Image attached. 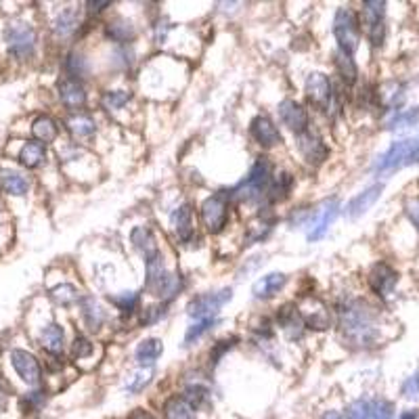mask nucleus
Here are the masks:
<instances>
[{
	"label": "nucleus",
	"mask_w": 419,
	"mask_h": 419,
	"mask_svg": "<svg viewBox=\"0 0 419 419\" xmlns=\"http://www.w3.org/2000/svg\"><path fill=\"white\" fill-rule=\"evenodd\" d=\"M409 162H419V143L415 145V149L411 151V155H409Z\"/></svg>",
	"instance_id": "4d7b16f0"
},
{
	"label": "nucleus",
	"mask_w": 419,
	"mask_h": 419,
	"mask_svg": "<svg viewBox=\"0 0 419 419\" xmlns=\"http://www.w3.org/2000/svg\"><path fill=\"white\" fill-rule=\"evenodd\" d=\"M288 283V277L283 272H268L264 275L262 279L254 283V296L258 300H266V298H272L275 294H279Z\"/></svg>",
	"instance_id": "412c9836"
},
{
	"label": "nucleus",
	"mask_w": 419,
	"mask_h": 419,
	"mask_svg": "<svg viewBox=\"0 0 419 419\" xmlns=\"http://www.w3.org/2000/svg\"><path fill=\"white\" fill-rule=\"evenodd\" d=\"M333 36L340 45V51L346 55H353L359 49L361 27H359V19L351 7L338 9V13L333 17Z\"/></svg>",
	"instance_id": "7ed1b4c3"
},
{
	"label": "nucleus",
	"mask_w": 419,
	"mask_h": 419,
	"mask_svg": "<svg viewBox=\"0 0 419 419\" xmlns=\"http://www.w3.org/2000/svg\"><path fill=\"white\" fill-rule=\"evenodd\" d=\"M335 67H338V72L342 76V80L346 84H355L357 82V76H359V69L353 61V55H346L342 51L335 53Z\"/></svg>",
	"instance_id": "473e14b6"
},
{
	"label": "nucleus",
	"mask_w": 419,
	"mask_h": 419,
	"mask_svg": "<svg viewBox=\"0 0 419 419\" xmlns=\"http://www.w3.org/2000/svg\"><path fill=\"white\" fill-rule=\"evenodd\" d=\"M338 210H340L338 197H331L329 201H325V205L319 210V214L314 216V220H312V225H310L308 241H319V239L325 237V233L329 231L331 223H333L335 216H338Z\"/></svg>",
	"instance_id": "ddd939ff"
},
{
	"label": "nucleus",
	"mask_w": 419,
	"mask_h": 419,
	"mask_svg": "<svg viewBox=\"0 0 419 419\" xmlns=\"http://www.w3.org/2000/svg\"><path fill=\"white\" fill-rule=\"evenodd\" d=\"M80 304V314H82V321L86 323V327L90 331H99L105 323V310L103 306L92 298V296H84L78 300Z\"/></svg>",
	"instance_id": "aec40b11"
},
{
	"label": "nucleus",
	"mask_w": 419,
	"mask_h": 419,
	"mask_svg": "<svg viewBox=\"0 0 419 419\" xmlns=\"http://www.w3.org/2000/svg\"><path fill=\"white\" fill-rule=\"evenodd\" d=\"M164 413H166V419H193L195 417V409L185 396L168 398L164 405Z\"/></svg>",
	"instance_id": "c85d7f7f"
},
{
	"label": "nucleus",
	"mask_w": 419,
	"mask_h": 419,
	"mask_svg": "<svg viewBox=\"0 0 419 419\" xmlns=\"http://www.w3.org/2000/svg\"><path fill=\"white\" fill-rule=\"evenodd\" d=\"M250 132L254 136V141L264 149L277 147L281 143V132L277 130L275 122L268 116H256L250 124Z\"/></svg>",
	"instance_id": "9b49d317"
},
{
	"label": "nucleus",
	"mask_w": 419,
	"mask_h": 419,
	"mask_svg": "<svg viewBox=\"0 0 419 419\" xmlns=\"http://www.w3.org/2000/svg\"><path fill=\"white\" fill-rule=\"evenodd\" d=\"M0 189H3L5 193H9V195H13V197H23L29 191V181L17 170L3 168V170H0Z\"/></svg>",
	"instance_id": "6ab92c4d"
},
{
	"label": "nucleus",
	"mask_w": 419,
	"mask_h": 419,
	"mask_svg": "<svg viewBox=\"0 0 419 419\" xmlns=\"http://www.w3.org/2000/svg\"><path fill=\"white\" fill-rule=\"evenodd\" d=\"M51 298H53L57 304H61V306H69V304H74V302L80 300L78 290H76L72 283H61V285L53 288V290H51Z\"/></svg>",
	"instance_id": "c9c22d12"
},
{
	"label": "nucleus",
	"mask_w": 419,
	"mask_h": 419,
	"mask_svg": "<svg viewBox=\"0 0 419 419\" xmlns=\"http://www.w3.org/2000/svg\"><path fill=\"white\" fill-rule=\"evenodd\" d=\"M277 321H279V327H283L292 340L300 338L304 321H302V314L298 312V308H294L290 304L283 306L281 310H279V314H277Z\"/></svg>",
	"instance_id": "393cba45"
},
{
	"label": "nucleus",
	"mask_w": 419,
	"mask_h": 419,
	"mask_svg": "<svg viewBox=\"0 0 419 419\" xmlns=\"http://www.w3.org/2000/svg\"><path fill=\"white\" fill-rule=\"evenodd\" d=\"M162 353H164V344H162V340H157V338H147V340H143L141 344L136 346V361H138V365H141L143 369H151L153 365H155V361L162 357Z\"/></svg>",
	"instance_id": "5701e85b"
},
{
	"label": "nucleus",
	"mask_w": 419,
	"mask_h": 419,
	"mask_svg": "<svg viewBox=\"0 0 419 419\" xmlns=\"http://www.w3.org/2000/svg\"><path fill=\"white\" fill-rule=\"evenodd\" d=\"M323 419H342V417H340L338 411H327V413L323 415Z\"/></svg>",
	"instance_id": "13d9d810"
},
{
	"label": "nucleus",
	"mask_w": 419,
	"mask_h": 419,
	"mask_svg": "<svg viewBox=\"0 0 419 419\" xmlns=\"http://www.w3.org/2000/svg\"><path fill=\"white\" fill-rule=\"evenodd\" d=\"M40 344L49 355H61L65 348V331L59 323H49L40 331Z\"/></svg>",
	"instance_id": "b1692460"
},
{
	"label": "nucleus",
	"mask_w": 419,
	"mask_h": 419,
	"mask_svg": "<svg viewBox=\"0 0 419 419\" xmlns=\"http://www.w3.org/2000/svg\"><path fill=\"white\" fill-rule=\"evenodd\" d=\"M128 419H155V417L145 409H136V411H132V415Z\"/></svg>",
	"instance_id": "864d4df0"
},
{
	"label": "nucleus",
	"mask_w": 419,
	"mask_h": 419,
	"mask_svg": "<svg viewBox=\"0 0 419 419\" xmlns=\"http://www.w3.org/2000/svg\"><path fill=\"white\" fill-rule=\"evenodd\" d=\"M279 118H281L283 126H288L298 136L308 130V114L294 99H285V101L279 103Z\"/></svg>",
	"instance_id": "1a4fd4ad"
},
{
	"label": "nucleus",
	"mask_w": 419,
	"mask_h": 419,
	"mask_svg": "<svg viewBox=\"0 0 419 419\" xmlns=\"http://www.w3.org/2000/svg\"><path fill=\"white\" fill-rule=\"evenodd\" d=\"M292 185H294V181H292L290 174H288V172H281V174H277V177H270V183H268L264 195H266L270 201H281V199H285V197L290 195Z\"/></svg>",
	"instance_id": "7c9ffc66"
},
{
	"label": "nucleus",
	"mask_w": 419,
	"mask_h": 419,
	"mask_svg": "<svg viewBox=\"0 0 419 419\" xmlns=\"http://www.w3.org/2000/svg\"><path fill=\"white\" fill-rule=\"evenodd\" d=\"M268 183H270V166L264 157H260L252 166L248 177L229 193V197H233L239 203H252L266 193Z\"/></svg>",
	"instance_id": "f03ea898"
},
{
	"label": "nucleus",
	"mask_w": 419,
	"mask_h": 419,
	"mask_svg": "<svg viewBox=\"0 0 419 419\" xmlns=\"http://www.w3.org/2000/svg\"><path fill=\"white\" fill-rule=\"evenodd\" d=\"M185 398L193 405V409H201L205 405H210V390L203 383H191L185 390Z\"/></svg>",
	"instance_id": "e433bc0d"
},
{
	"label": "nucleus",
	"mask_w": 419,
	"mask_h": 419,
	"mask_svg": "<svg viewBox=\"0 0 419 419\" xmlns=\"http://www.w3.org/2000/svg\"><path fill=\"white\" fill-rule=\"evenodd\" d=\"M403 394L407 398H419V373L411 375L405 383H403Z\"/></svg>",
	"instance_id": "09e8293b"
},
{
	"label": "nucleus",
	"mask_w": 419,
	"mask_h": 419,
	"mask_svg": "<svg viewBox=\"0 0 419 419\" xmlns=\"http://www.w3.org/2000/svg\"><path fill=\"white\" fill-rule=\"evenodd\" d=\"M306 97L308 101L314 105L317 110H329V105H331V97H333V88H331V82L325 74L321 72H314L308 76L306 80Z\"/></svg>",
	"instance_id": "6e6552de"
},
{
	"label": "nucleus",
	"mask_w": 419,
	"mask_h": 419,
	"mask_svg": "<svg viewBox=\"0 0 419 419\" xmlns=\"http://www.w3.org/2000/svg\"><path fill=\"white\" fill-rule=\"evenodd\" d=\"M11 365H13L15 373L21 377V381L27 383V386L36 388L38 383H40L42 369H40L38 359L34 357L31 353L21 351V348H15V351H11Z\"/></svg>",
	"instance_id": "0eeeda50"
},
{
	"label": "nucleus",
	"mask_w": 419,
	"mask_h": 419,
	"mask_svg": "<svg viewBox=\"0 0 419 419\" xmlns=\"http://www.w3.org/2000/svg\"><path fill=\"white\" fill-rule=\"evenodd\" d=\"M216 323H218L216 317H214V319H201V321L193 323V325L187 329V333H185V344H187V346L195 344L201 335H205L207 331H212Z\"/></svg>",
	"instance_id": "4c0bfd02"
},
{
	"label": "nucleus",
	"mask_w": 419,
	"mask_h": 419,
	"mask_svg": "<svg viewBox=\"0 0 419 419\" xmlns=\"http://www.w3.org/2000/svg\"><path fill=\"white\" fill-rule=\"evenodd\" d=\"M369 413V403L367 401H357L348 407L346 411V419H367Z\"/></svg>",
	"instance_id": "49530a36"
},
{
	"label": "nucleus",
	"mask_w": 419,
	"mask_h": 419,
	"mask_svg": "<svg viewBox=\"0 0 419 419\" xmlns=\"http://www.w3.org/2000/svg\"><path fill=\"white\" fill-rule=\"evenodd\" d=\"M407 214H409V218L413 220V225L419 227V201H409V205H407Z\"/></svg>",
	"instance_id": "603ef678"
},
{
	"label": "nucleus",
	"mask_w": 419,
	"mask_h": 419,
	"mask_svg": "<svg viewBox=\"0 0 419 419\" xmlns=\"http://www.w3.org/2000/svg\"><path fill=\"white\" fill-rule=\"evenodd\" d=\"M78 23H80V11L74 9V7H67V9H63L57 15L53 29H55V34H57L59 38H67V36H72V34L76 31Z\"/></svg>",
	"instance_id": "bb28decb"
},
{
	"label": "nucleus",
	"mask_w": 419,
	"mask_h": 419,
	"mask_svg": "<svg viewBox=\"0 0 419 419\" xmlns=\"http://www.w3.org/2000/svg\"><path fill=\"white\" fill-rule=\"evenodd\" d=\"M183 290V281H181V277L177 272H170L166 270L162 277H160V281L149 290L155 298H160L162 302H170L174 296H179V292Z\"/></svg>",
	"instance_id": "4be33fe9"
},
{
	"label": "nucleus",
	"mask_w": 419,
	"mask_h": 419,
	"mask_svg": "<svg viewBox=\"0 0 419 419\" xmlns=\"http://www.w3.org/2000/svg\"><path fill=\"white\" fill-rule=\"evenodd\" d=\"M47 157V151H45V145L38 143V141H27L21 151H19V164L34 170V168H38Z\"/></svg>",
	"instance_id": "c756f323"
},
{
	"label": "nucleus",
	"mask_w": 419,
	"mask_h": 419,
	"mask_svg": "<svg viewBox=\"0 0 419 419\" xmlns=\"http://www.w3.org/2000/svg\"><path fill=\"white\" fill-rule=\"evenodd\" d=\"M396 283H398V275H396V270H394L392 266H388V264L379 262V264H375V266L369 270V285H371V290H373L377 296H381V298H388V296L394 292Z\"/></svg>",
	"instance_id": "9d476101"
},
{
	"label": "nucleus",
	"mask_w": 419,
	"mask_h": 419,
	"mask_svg": "<svg viewBox=\"0 0 419 419\" xmlns=\"http://www.w3.org/2000/svg\"><path fill=\"white\" fill-rule=\"evenodd\" d=\"M401 419H417V413H415V411H405V413L401 415Z\"/></svg>",
	"instance_id": "bf43d9fd"
},
{
	"label": "nucleus",
	"mask_w": 419,
	"mask_h": 419,
	"mask_svg": "<svg viewBox=\"0 0 419 419\" xmlns=\"http://www.w3.org/2000/svg\"><path fill=\"white\" fill-rule=\"evenodd\" d=\"M7 407V394H5V386H3V379H0V409Z\"/></svg>",
	"instance_id": "6e6d98bb"
},
{
	"label": "nucleus",
	"mask_w": 419,
	"mask_h": 419,
	"mask_svg": "<svg viewBox=\"0 0 419 419\" xmlns=\"http://www.w3.org/2000/svg\"><path fill=\"white\" fill-rule=\"evenodd\" d=\"M415 149V141H398L394 143L386 153H383L377 164H375V170L377 172H388V170H394L396 166L403 164V160H409L411 151Z\"/></svg>",
	"instance_id": "2eb2a0df"
},
{
	"label": "nucleus",
	"mask_w": 419,
	"mask_h": 419,
	"mask_svg": "<svg viewBox=\"0 0 419 419\" xmlns=\"http://www.w3.org/2000/svg\"><path fill=\"white\" fill-rule=\"evenodd\" d=\"M231 298H233V290H229V288H225L220 292L199 294L187 304V312H189V317H193L197 321L214 319L216 314L220 312V308L231 302Z\"/></svg>",
	"instance_id": "20e7f679"
},
{
	"label": "nucleus",
	"mask_w": 419,
	"mask_h": 419,
	"mask_svg": "<svg viewBox=\"0 0 419 419\" xmlns=\"http://www.w3.org/2000/svg\"><path fill=\"white\" fill-rule=\"evenodd\" d=\"M383 15H386V3H365L363 5V17L369 31V38L375 47L383 40Z\"/></svg>",
	"instance_id": "f8f14e48"
},
{
	"label": "nucleus",
	"mask_w": 419,
	"mask_h": 419,
	"mask_svg": "<svg viewBox=\"0 0 419 419\" xmlns=\"http://www.w3.org/2000/svg\"><path fill=\"white\" fill-rule=\"evenodd\" d=\"M201 220L210 233H220L229 220V195L214 193L201 203Z\"/></svg>",
	"instance_id": "39448f33"
},
{
	"label": "nucleus",
	"mask_w": 419,
	"mask_h": 419,
	"mask_svg": "<svg viewBox=\"0 0 419 419\" xmlns=\"http://www.w3.org/2000/svg\"><path fill=\"white\" fill-rule=\"evenodd\" d=\"M9 53L15 55L17 59H27L34 55L36 49V31L27 23H11L5 31Z\"/></svg>",
	"instance_id": "423d86ee"
},
{
	"label": "nucleus",
	"mask_w": 419,
	"mask_h": 419,
	"mask_svg": "<svg viewBox=\"0 0 419 419\" xmlns=\"http://www.w3.org/2000/svg\"><path fill=\"white\" fill-rule=\"evenodd\" d=\"M45 405V392L42 390H36V392H29L21 398V409L25 413H34L38 411L40 407Z\"/></svg>",
	"instance_id": "37998d69"
},
{
	"label": "nucleus",
	"mask_w": 419,
	"mask_h": 419,
	"mask_svg": "<svg viewBox=\"0 0 419 419\" xmlns=\"http://www.w3.org/2000/svg\"><path fill=\"white\" fill-rule=\"evenodd\" d=\"M130 241H132L134 250L145 258V262L155 258L157 254H162L160 248H157V243H155V237H153L151 229H147V227H134L130 231Z\"/></svg>",
	"instance_id": "a211bd4d"
},
{
	"label": "nucleus",
	"mask_w": 419,
	"mask_h": 419,
	"mask_svg": "<svg viewBox=\"0 0 419 419\" xmlns=\"http://www.w3.org/2000/svg\"><path fill=\"white\" fill-rule=\"evenodd\" d=\"M88 7H90L92 13H101L105 7H110V3H88Z\"/></svg>",
	"instance_id": "5fc2aeb1"
},
{
	"label": "nucleus",
	"mask_w": 419,
	"mask_h": 419,
	"mask_svg": "<svg viewBox=\"0 0 419 419\" xmlns=\"http://www.w3.org/2000/svg\"><path fill=\"white\" fill-rule=\"evenodd\" d=\"M340 329L344 340L357 348L375 344L379 333L373 308L361 300H351L340 308Z\"/></svg>",
	"instance_id": "f257e3e1"
},
{
	"label": "nucleus",
	"mask_w": 419,
	"mask_h": 419,
	"mask_svg": "<svg viewBox=\"0 0 419 419\" xmlns=\"http://www.w3.org/2000/svg\"><path fill=\"white\" fill-rule=\"evenodd\" d=\"M172 227L177 231V237L181 241H189L193 235V210L191 205H181L177 207V212L172 214Z\"/></svg>",
	"instance_id": "a878e982"
},
{
	"label": "nucleus",
	"mask_w": 419,
	"mask_h": 419,
	"mask_svg": "<svg viewBox=\"0 0 419 419\" xmlns=\"http://www.w3.org/2000/svg\"><path fill=\"white\" fill-rule=\"evenodd\" d=\"M381 191H383V185H381V183L367 187L365 191H361L357 197H353L351 201H348V205H346V214L351 216V218H359V216H363V214L367 212V210L379 199Z\"/></svg>",
	"instance_id": "dca6fc26"
},
{
	"label": "nucleus",
	"mask_w": 419,
	"mask_h": 419,
	"mask_svg": "<svg viewBox=\"0 0 419 419\" xmlns=\"http://www.w3.org/2000/svg\"><path fill=\"white\" fill-rule=\"evenodd\" d=\"M112 300L122 312H132L138 306V294H134V292H122L120 296H116Z\"/></svg>",
	"instance_id": "c03bdc74"
},
{
	"label": "nucleus",
	"mask_w": 419,
	"mask_h": 419,
	"mask_svg": "<svg viewBox=\"0 0 419 419\" xmlns=\"http://www.w3.org/2000/svg\"><path fill=\"white\" fill-rule=\"evenodd\" d=\"M31 134L36 138L38 143L47 145V143H53L57 134H59V128H57V122L49 116H40L31 122Z\"/></svg>",
	"instance_id": "cd10ccee"
},
{
	"label": "nucleus",
	"mask_w": 419,
	"mask_h": 419,
	"mask_svg": "<svg viewBox=\"0 0 419 419\" xmlns=\"http://www.w3.org/2000/svg\"><path fill=\"white\" fill-rule=\"evenodd\" d=\"M107 36L112 40H116V42H128V40L134 38V27H132L130 21L118 17L112 23H107Z\"/></svg>",
	"instance_id": "72a5a7b5"
},
{
	"label": "nucleus",
	"mask_w": 419,
	"mask_h": 419,
	"mask_svg": "<svg viewBox=\"0 0 419 419\" xmlns=\"http://www.w3.org/2000/svg\"><path fill=\"white\" fill-rule=\"evenodd\" d=\"M151 381V371H145V373H138L136 377H134V381L130 383V392H141L145 386H147V383Z\"/></svg>",
	"instance_id": "8fccbe9b"
},
{
	"label": "nucleus",
	"mask_w": 419,
	"mask_h": 419,
	"mask_svg": "<svg viewBox=\"0 0 419 419\" xmlns=\"http://www.w3.org/2000/svg\"><path fill=\"white\" fill-rule=\"evenodd\" d=\"M59 99L67 110H80L86 103V92L78 80L63 78L59 80Z\"/></svg>",
	"instance_id": "f3484780"
},
{
	"label": "nucleus",
	"mask_w": 419,
	"mask_h": 419,
	"mask_svg": "<svg viewBox=\"0 0 419 419\" xmlns=\"http://www.w3.org/2000/svg\"><path fill=\"white\" fill-rule=\"evenodd\" d=\"M419 120V107H413V110H407V112H401L392 118L390 122V128H405V126H413L415 122Z\"/></svg>",
	"instance_id": "a19ab883"
},
{
	"label": "nucleus",
	"mask_w": 419,
	"mask_h": 419,
	"mask_svg": "<svg viewBox=\"0 0 419 419\" xmlns=\"http://www.w3.org/2000/svg\"><path fill=\"white\" fill-rule=\"evenodd\" d=\"M166 314V308L164 306H149V308H145V312H143V325H153V323H157L162 317Z\"/></svg>",
	"instance_id": "de8ad7c7"
},
{
	"label": "nucleus",
	"mask_w": 419,
	"mask_h": 419,
	"mask_svg": "<svg viewBox=\"0 0 419 419\" xmlns=\"http://www.w3.org/2000/svg\"><path fill=\"white\" fill-rule=\"evenodd\" d=\"M394 411H392V405L386 403V401H373L369 403V413H367V419H392Z\"/></svg>",
	"instance_id": "ea45409f"
},
{
	"label": "nucleus",
	"mask_w": 419,
	"mask_h": 419,
	"mask_svg": "<svg viewBox=\"0 0 419 419\" xmlns=\"http://www.w3.org/2000/svg\"><path fill=\"white\" fill-rule=\"evenodd\" d=\"M128 101H130L128 90H110V92H105V97H103V105L107 110H122Z\"/></svg>",
	"instance_id": "58836bf2"
},
{
	"label": "nucleus",
	"mask_w": 419,
	"mask_h": 419,
	"mask_svg": "<svg viewBox=\"0 0 419 419\" xmlns=\"http://www.w3.org/2000/svg\"><path fill=\"white\" fill-rule=\"evenodd\" d=\"M65 69H67V74L69 76H74V78H86L88 72H90V65L86 61V57L82 53H69L67 59H65Z\"/></svg>",
	"instance_id": "f704fd0d"
},
{
	"label": "nucleus",
	"mask_w": 419,
	"mask_h": 419,
	"mask_svg": "<svg viewBox=\"0 0 419 419\" xmlns=\"http://www.w3.org/2000/svg\"><path fill=\"white\" fill-rule=\"evenodd\" d=\"M233 342L235 340H231V342H218V346L214 348V353L212 355H210V361H212L214 365L218 363V359L227 353V351H231V346H233Z\"/></svg>",
	"instance_id": "3c124183"
},
{
	"label": "nucleus",
	"mask_w": 419,
	"mask_h": 419,
	"mask_svg": "<svg viewBox=\"0 0 419 419\" xmlns=\"http://www.w3.org/2000/svg\"><path fill=\"white\" fill-rule=\"evenodd\" d=\"M92 355V344H90V340L88 338H84V335H76V340H74V344H72V357L74 359H86V357H90Z\"/></svg>",
	"instance_id": "79ce46f5"
},
{
	"label": "nucleus",
	"mask_w": 419,
	"mask_h": 419,
	"mask_svg": "<svg viewBox=\"0 0 419 419\" xmlns=\"http://www.w3.org/2000/svg\"><path fill=\"white\" fill-rule=\"evenodd\" d=\"M67 128H69V132H72L76 138H88V136L94 134L97 124H94V120L90 116L76 114V116H72V118L67 120Z\"/></svg>",
	"instance_id": "2f4dec72"
},
{
	"label": "nucleus",
	"mask_w": 419,
	"mask_h": 419,
	"mask_svg": "<svg viewBox=\"0 0 419 419\" xmlns=\"http://www.w3.org/2000/svg\"><path fill=\"white\" fill-rule=\"evenodd\" d=\"M268 231H270V223H266V220H262V223H258V225H252V227H250V233H248V237H246V243L250 246V243H256V241L264 239V237L268 235Z\"/></svg>",
	"instance_id": "a18cd8bd"
},
{
	"label": "nucleus",
	"mask_w": 419,
	"mask_h": 419,
	"mask_svg": "<svg viewBox=\"0 0 419 419\" xmlns=\"http://www.w3.org/2000/svg\"><path fill=\"white\" fill-rule=\"evenodd\" d=\"M298 149L300 153L304 155V160L308 164H314V166H319L327 160V147L325 143L321 141V138L317 134H312V132H304L298 136Z\"/></svg>",
	"instance_id": "4468645a"
}]
</instances>
